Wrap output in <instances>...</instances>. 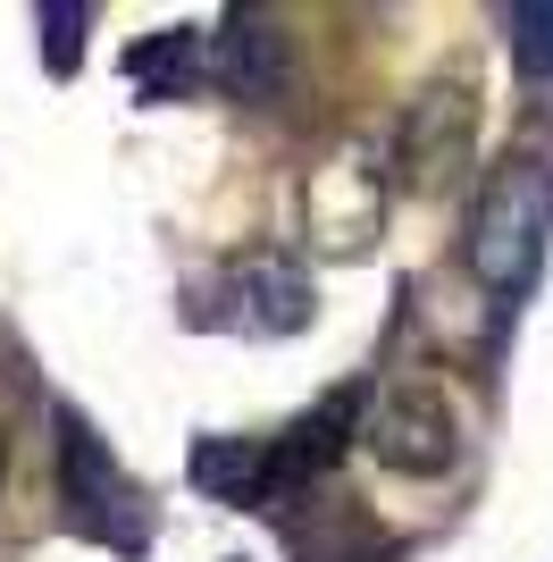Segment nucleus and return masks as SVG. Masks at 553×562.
<instances>
[{
  "mask_svg": "<svg viewBox=\"0 0 553 562\" xmlns=\"http://www.w3.org/2000/svg\"><path fill=\"white\" fill-rule=\"evenodd\" d=\"M461 412H453V395H444L437 378H419V370H403V378H386L377 386V403H369V420H361V453L386 479H411V487H428V479H453L461 470Z\"/></svg>",
  "mask_w": 553,
  "mask_h": 562,
  "instance_id": "2",
  "label": "nucleus"
},
{
  "mask_svg": "<svg viewBox=\"0 0 553 562\" xmlns=\"http://www.w3.org/2000/svg\"><path fill=\"white\" fill-rule=\"evenodd\" d=\"M386 202H394V177H386V143H345L311 168L302 186V235L319 252H369L377 227H386Z\"/></svg>",
  "mask_w": 553,
  "mask_h": 562,
  "instance_id": "4",
  "label": "nucleus"
},
{
  "mask_svg": "<svg viewBox=\"0 0 553 562\" xmlns=\"http://www.w3.org/2000/svg\"><path fill=\"white\" fill-rule=\"evenodd\" d=\"M244 285L260 294L252 328H302V319H311V278H302V269H285V260H252V269H244Z\"/></svg>",
  "mask_w": 553,
  "mask_h": 562,
  "instance_id": "5",
  "label": "nucleus"
},
{
  "mask_svg": "<svg viewBox=\"0 0 553 562\" xmlns=\"http://www.w3.org/2000/svg\"><path fill=\"white\" fill-rule=\"evenodd\" d=\"M545 227H553V186H545V160H504L486 177V202L470 218V269L486 285H529L537 278V252H545Z\"/></svg>",
  "mask_w": 553,
  "mask_h": 562,
  "instance_id": "3",
  "label": "nucleus"
},
{
  "mask_svg": "<svg viewBox=\"0 0 553 562\" xmlns=\"http://www.w3.org/2000/svg\"><path fill=\"white\" fill-rule=\"evenodd\" d=\"M0 479H9V428H0Z\"/></svg>",
  "mask_w": 553,
  "mask_h": 562,
  "instance_id": "6",
  "label": "nucleus"
},
{
  "mask_svg": "<svg viewBox=\"0 0 553 562\" xmlns=\"http://www.w3.org/2000/svg\"><path fill=\"white\" fill-rule=\"evenodd\" d=\"M470 168H478V76L444 68L403 101V117L386 135V177L411 202H444Z\"/></svg>",
  "mask_w": 553,
  "mask_h": 562,
  "instance_id": "1",
  "label": "nucleus"
}]
</instances>
